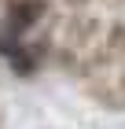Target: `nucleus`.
Returning <instances> with one entry per match:
<instances>
[{
  "mask_svg": "<svg viewBox=\"0 0 125 129\" xmlns=\"http://www.w3.org/2000/svg\"><path fill=\"white\" fill-rule=\"evenodd\" d=\"M44 15H48V0H11L8 15H4V26H0V37L22 41Z\"/></svg>",
  "mask_w": 125,
  "mask_h": 129,
  "instance_id": "1",
  "label": "nucleus"
},
{
  "mask_svg": "<svg viewBox=\"0 0 125 129\" xmlns=\"http://www.w3.org/2000/svg\"><path fill=\"white\" fill-rule=\"evenodd\" d=\"M92 96H96L103 107H110V111H125V70L118 78H110L103 89H92Z\"/></svg>",
  "mask_w": 125,
  "mask_h": 129,
  "instance_id": "2",
  "label": "nucleus"
},
{
  "mask_svg": "<svg viewBox=\"0 0 125 129\" xmlns=\"http://www.w3.org/2000/svg\"><path fill=\"white\" fill-rule=\"evenodd\" d=\"M107 52H125V26L121 22H114V26H110V30H107Z\"/></svg>",
  "mask_w": 125,
  "mask_h": 129,
  "instance_id": "3",
  "label": "nucleus"
}]
</instances>
